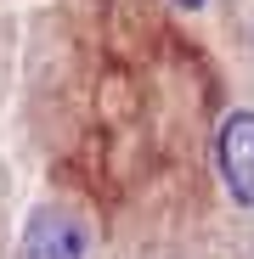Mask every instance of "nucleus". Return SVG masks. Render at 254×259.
I'll list each match as a JSON object with an SVG mask.
<instances>
[{
	"label": "nucleus",
	"instance_id": "nucleus-1",
	"mask_svg": "<svg viewBox=\"0 0 254 259\" xmlns=\"http://www.w3.org/2000/svg\"><path fill=\"white\" fill-rule=\"evenodd\" d=\"M215 163L237 208H254V107H237L215 130Z\"/></svg>",
	"mask_w": 254,
	"mask_h": 259
},
{
	"label": "nucleus",
	"instance_id": "nucleus-2",
	"mask_svg": "<svg viewBox=\"0 0 254 259\" xmlns=\"http://www.w3.org/2000/svg\"><path fill=\"white\" fill-rule=\"evenodd\" d=\"M91 253V231L68 208H40L23 226V259H85Z\"/></svg>",
	"mask_w": 254,
	"mask_h": 259
},
{
	"label": "nucleus",
	"instance_id": "nucleus-3",
	"mask_svg": "<svg viewBox=\"0 0 254 259\" xmlns=\"http://www.w3.org/2000/svg\"><path fill=\"white\" fill-rule=\"evenodd\" d=\"M175 6H187V12H192V6H203V0H175Z\"/></svg>",
	"mask_w": 254,
	"mask_h": 259
}]
</instances>
